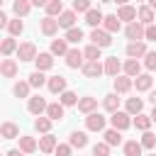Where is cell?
<instances>
[{"mask_svg": "<svg viewBox=\"0 0 156 156\" xmlns=\"http://www.w3.org/2000/svg\"><path fill=\"white\" fill-rule=\"evenodd\" d=\"M102 136H105V144L107 146H119L122 144V132H117V129H107Z\"/></svg>", "mask_w": 156, "mask_h": 156, "instance_id": "34", "label": "cell"}, {"mask_svg": "<svg viewBox=\"0 0 156 156\" xmlns=\"http://www.w3.org/2000/svg\"><path fill=\"white\" fill-rule=\"evenodd\" d=\"M149 156H156V154H149Z\"/></svg>", "mask_w": 156, "mask_h": 156, "instance_id": "55", "label": "cell"}, {"mask_svg": "<svg viewBox=\"0 0 156 156\" xmlns=\"http://www.w3.org/2000/svg\"><path fill=\"white\" fill-rule=\"evenodd\" d=\"M80 71H83L85 78H100V76L105 73V66H102L100 61H85V66H83Z\"/></svg>", "mask_w": 156, "mask_h": 156, "instance_id": "8", "label": "cell"}, {"mask_svg": "<svg viewBox=\"0 0 156 156\" xmlns=\"http://www.w3.org/2000/svg\"><path fill=\"white\" fill-rule=\"evenodd\" d=\"M34 129L41 134H51V119L49 117H37L34 119Z\"/></svg>", "mask_w": 156, "mask_h": 156, "instance_id": "38", "label": "cell"}, {"mask_svg": "<svg viewBox=\"0 0 156 156\" xmlns=\"http://www.w3.org/2000/svg\"><path fill=\"white\" fill-rule=\"evenodd\" d=\"M119 27H122V22L117 20V15H105V20H102V29H105L107 34L119 32Z\"/></svg>", "mask_w": 156, "mask_h": 156, "instance_id": "22", "label": "cell"}, {"mask_svg": "<svg viewBox=\"0 0 156 156\" xmlns=\"http://www.w3.org/2000/svg\"><path fill=\"white\" fill-rule=\"evenodd\" d=\"M132 85H134V80H132L129 76H117V78H115V93H119V95L129 93Z\"/></svg>", "mask_w": 156, "mask_h": 156, "instance_id": "16", "label": "cell"}, {"mask_svg": "<svg viewBox=\"0 0 156 156\" xmlns=\"http://www.w3.org/2000/svg\"><path fill=\"white\" fill-rule=\"evenodd\" d=\"M58 27H63L66 32L73 29V27H76V12H73V10H66V12L58 17Z\"/></svg>", "mask_w": 156, "mask_h": 156, "instance_id": "26", "label": "cell"}, {"mask_svg": "<svg viewBox=\"0 0 156 156\" xmlns=\"http://www.w3.org/2000/svg\"><path fill=\"white\" fill-rule=\"evenodd\" d=\"M7 156H24L20 149H12V151H7Z\"/></svg>", "mask_w": 156, "mask_h": 156, "instance_id": "51", "label": "cell"}, {"mask_svg": "<svg viewBox=\"0 0 156 156\" xmlns=\"http://www.w3.org/2000/svg\"><path fill=\"white\" fill-rule=\"evenodd\" d=\"M144 149H154L156 146V134H151V132H144V136H141V141H139Z\"/></svg>", "mask_w": 156, "mask_h": 156, "instance_id": "46", "label": "cell"}, {"mask_svg": "<svg viewBox=\"0 0 156 156\" xmlns=\"http://www.w3.org/2000/svg\"><path fill=\"white\" fill-rule=\"evenodd\" d=\"M56 146H58V141H56L54 134H44V136H39V151H44V154H54Z\"/></svg>", "mask_w": 156, "mask_h": 156, "instance_id": "12", "label": "cell"}, {"mask_svg": "<svg viewBox=\"0 0 156 156\" xmlns=\"http://www.w3.org/2000/svg\"><path fill=\"white\" fill-rule=\"evenodd\" d=\"M39 149V141L34 136H20V151L22 154H34Z\"/></svg>", "mask_w": 156, "mask_h": 156, "instance_id": "21", "label": "cell"}, {"mask_svg": "<svg viewBox=\"0 0 156 156\" xmlns=\"http://www.w3.org/2000/svg\"><path fill=\"white\" fill-rule=\"evenodd\" d=\"M102 107L107 110V112H119V98H117V93H110V95H105V100H102Z\"/></svg>", "mask_w": 156, "mask_h": 156, "instance_id": "28", "label": "cell"}, {"mask_svg": "<svg viewBox=\"0 0 156 156\" xmlns=\"http://www.w3.org/2000/svg\"><path fill=\"white\" fill-rule=\"evenodd\" d=\"M136 17H139V22H141L144 27H151V24H154V20H156V15H154V10H151L149 5H141Z\"/></svg>", "mask_w": 156, "mask_h": 156, "instance_id": "17", "label": "cell"}, {"mask_svg": "<svg viewBox=\"0 0 156 156\" xmlns=\"http://www.w3.org/2000/svg\"><path fill=\"white\" fill-rule=\"evenodd\" d=\"M0 136L2 139H15V136H20V127L15 122H2L0 124Z\"/></svg>", "mask_w": 156, "mask_h": 156, "instance_id": "20", "label": "cell"}, {"mask_svg": "<svg viewBox=\"0 0 156 156\" xmlns=\"http://www.w3.org/2000/svg\"><path fill=\"white\" fill-rule=\"evenodd\" d=\"M61 98V105L63 107H71V105H78V95L73 93V90H66L63 95H58Z\"/></svg>", "mask_w": 156, "mask_h": 156, "instance_id": "42", "label": "cell"}, {"mask_svg": "<svg viewBox=\"0 0 156 156\" xmlns=\"http://www.w3.org/2000/svg\"><path fill=\"white\" fill-rule=\"evenodd\" d=\"M134 127L136 129H141V132H149V127H151V115H136L134 117Z\"/></svg>", "mask_w": 156, "mask_h": 156, "instance_id": "37", "label": "cell"}, {"mask_svg": "<svg viewBox=\"0 0 156 156\" xmlns=\"http://www.w3.org/2000/svg\"><path fill=\"white\" fill-rule=\"evenodd\" d=\"M39 27H41V34L54 37V34L58 32V20H54V17H44V20H39Z\"/></svg>", "mask_w": 156, "mask_h": 156, "instance_id": "13", "label": "cell"}, {"mask_svg": "<svg viewBox=\"0 0 156 156\" xmlns=\"http://www.w3.org/2000/svg\"><path fill=\"white\" fill-rule=\"evenodd\" d=\"M93 156H110V146H107L105 141L95 144V146H93Z\"/></svg>", "mask_w": 156, "mask_h": 156, "instance_id": "47", "label": "cell"}, {"mask_svg": "<svg viewBox=\"0 0 156 156\" xmlns=\"http://www.w3.org/2000/svg\"><path fill=\"white\" fill-rule=\"evenodd\" d=\"M151 122H156V107L151 110Z\"/></svg>", "mask_w": 156, "mask_h": 156, "instance_id": "54", "label": "cell"}, {"mask_svg": "<svg viewBox=\"0 0 156 156\" xmlns=\"http://www.w3.org/2000/svg\"><path fill=\"white\" fill-rule=\"evenodd\" d=\"M90 10H93V5L88 0H73V12H85L88 15Z\"/></svg>", "mask_w": 156, "mask_h": 156, "instance_id": "45", "label": "cell"}, {"mask_svg": "<svg viewBox=\"0 0 156 156\" xmlns=\"http://www.w3.org/2000/svg\"><path fill=\"white\" fill-rule=\"evenodd\" d=\"M144 66H146L149 71H156V51H149V54L144 56Z\"/></svg>", "mask_w": 156, "mask_h": 156, "instance_id": "48", "label": "cell"}, {"mask_svg": "<svg viewBox=\"0 0 156 156\" xmlns=\"http://www.w3.org/2000/svg\"><path fill=\"white\" fill-rule=\"evenodd\" d=\"M124 107H127L124 112L132 115V117H134V115H141V110H144V100H141V98H129Z\"/></svg>", "mask_w": 156, "mask_h": 156, "instance_id": "25", "label": "cell"}, {"mask_svg": "<svg viewBox=\"0 0 156 156\" xmlns=\"http://www.w3.org/2000/svg\"><path fill=\"white\" fill-rule=\"evenodd\" d=\"M85 127H88V132H102L105 129V117L100 112H93V115L85 117Z\"/></svg>", "mask_w": 156, "mask_h": 156, "instance_id": "9", "label": "cell"}, {"mask_svg": "<svg viewBox=\"0 0 156 156\" xmlns=\"http://www.w3.org/2000/svg\"><path fill=\"white\" fill-rule=\"evenodd\" d=\"M46 85H49V90H51L54 95H63V93H66V78H63V76H51Z\"/></svg>", "mask_w": 156, "mask_h": 156, "instance_id": "15", "label": "cell"}, {"mask_svg": "<svg viewBox=\"0 0 156 156\" xmlns=\"http://www.w3.org/2000/svg\"><path fill=\"white\" fill-rule=\"evenodd\" d=\"M32 88H41L44 83H49V78L41 73V71H34V73H29V80H27Z\"/></svg>", "mask_w": 156, "mask_h": 156, "instance_id": "36", "label": "cell"}, {"mask_svg": "<svg viewBox=\"0 0 156 156\" xmlns=\"http://www.w3.org/2000/svg\"><path fill=\"white\" fill-rule=\"evenodd\" d=\"M136 15H139V10L132 7V5H124V2H122V5L117 7V20H119V22H129V24H132V22H136Z\"/></svg>", "mask_w": 156, "mask_h": 156, "instance_id": "3", "label": "cell"}, {"mask_svg": "<svg viewBox=\"0 0 156 156\" xmlns=\"http://www.w3.org/2000/svg\"><path fill=\"white\" fill-rule=\"evenodd\" d=\"M27 110H29L32 115L41 117V112H46V110H49V102H46L41 95H34V98H29V102H27Z\"/></svg>", "mask_w": 156, "mask_h": 156, "instance_id": "6", "label": "cell"}, {"mask_svg": "<svg viewBox=\"0 0 156 156\" xmlns=\"http://www.w3.org/2000/svg\"><path fill=\"white\" fill-rule=\"evenodd\" d=\"M83 56H85V61H100V49L95 44H90V46H85Z\"/></svg>", "mask_w": 156, "mask_h": 156, "instance_id": "44", "label": "cell"}, {"mask_svg": "<svg viewBox=\"0 0 156 156\" xmlns=\"http://www.w3.org/2000/svg\"><path fill=\"white\" fill-rule=\"evenodd\" d=\"M124 76H129V78H139L141 76V63L139 61H134V58H129V61H124Z\"/></svg>", "mask_w": 156, "mask_h": 156, "instance_id": "24", "label": "cell"}, {"mask_svg": "<svg viewBox=\"0 0 156 156\" xmlns=\"http://www.w3.org/2000/svg\"><path fill=\"white\" fill-rule=\"evenodd\" d=\"M149 100H151V105L156 107V90H151V95H149Z\"/></svg>", "mask_w": 156, "mask_h": 156, "instance_id": "52", "label": "cell"}, {"mask_svg": "<svg viewBox=\"0 0 156 156\" xmlns=\"http://www.w3.org/2000/svg\"><path fill=\"white\" fill-rule=\"evenodd\" d=\"M102 20H105V15H102V12L98 10V7H93V10H90V12L85 15V22H88V24H90L93 29H98V24H100Z\"/></svg>", "mask_w": 156, "mask_h": 156, "instance_id": "33", "label": "cell"}, {"mask_svg": "<svg viewBox=\"0 0 156 156\" xmlns=\"http://www.w3.org/2000/svg\"><path fill=\"white\" fill-rule=\"evenodd\" d=\"M71 49H68V41L66 39H54L51 41V54L54 56H66Z\"/></svg>", "mask_w": 156, "mask_h": 156, "instance_id": "31", "label": "cell"}, {"mask_svg": "<svg viewBox=\"0 0 156 156\" xmlns=\"http://www.w3.org/2000/svg\"><path fill=\"white\" fill-rule=\"evenodd\" d=\"M12 10H15V15H17V17H24V15L32 10V2H27V0H17V2L12 5Z\"/></svg>", "mask_w": 156, "mask_h": 156, "instance_id": "40", "label": "cell"}, {"mask_svg": "<svg viewBox=\"0 0 156 156\" xmlns=\"http://www.w3.org/2000/svg\"><path fill=\"white\" fill-rule=\"evenodd\" d=\"M124 34H127V39H132V41H144V37H146V27L136 20V22H132V24L124 27Z\"/></svg>", "mask_w": 156, "mask_h": 156, "instance_id": "1", "label": "cell"}, {"mask_svg": "<svg viewBox=\"0 0 156 156\" xmlns=\"http://www.w3.org/2000/svg\"><path fill=\"white\" fill-rule=\"evenodd\" d=\"M149 7H151V10L156 12V0H151V2H149Z\"/></svg>", "mask_w": 156, "mask_h": 156, "instance_id": "53", "label": "cell"}, {"mask_svg": "<svg viewBox=\"0 0 156 156\" xmlns=\"http://www.w3.org/2000/svg\"><path fill=\"white\" fill-rule=\"evenodd\" d=\"M7 32H10V37H17V34H22V32H24V24H22V20H10V24H7Z\"/></svg>", "mask_w": 156, "mask_h": 156, "instance_id": "43", "label": "cell"}, {"mask_svg": "<svg viewBox=\"0 0 156 156\" xmlns=\"http://www.w3.org/2000/svg\"><path fill=\"white\" fill-rule=\"evenodd\" d=\"M29 83L27 80H20V83H15V88H12V93H15V98H29Z\"/></svg>", "mask_w": 156, "mask_h": 156, "instance_id": "39", "label": "cell"}, {"mask_svg": "<svg viewBox=\"0 0 156 156\" xmlns=\"http://www.w3.org/2000/svg\"><path fill=\"white\" fill-rule=\"evenodd\" d=\"M78 110L88 117V115H93L95 110H98V98H90V95H85V98H80L78 100Z\"/></svg>", "mask_w": 156, "mask_h": 156, "instance_id": "11", "label": "cell"}, {"mask_svg": "<svg viewBox=\"0 0 156 156\" xmlns=\"http://www.w3.org/2000/svg\"><path fill=\"white\" fill-rule=\"evenodd\" d=\"M63 12H66V10H63V2H61V0H49V2H46V17H56V15L61 17Z\"/></svg>", "mask_w": 156, "mask_h": 156, "instance_id": "30", "label": "cell"}, {"mask_svg": "<svg viewBox=\"0 0 156 156\" xmlns=\"http://www.w3.org/2000/svg\"><path fill=\"white\" fill-rule=\"evenodd\" d=\"M110 122H112V129H117V132H124V129H129L134 124L132 122V115H127V112H115L110 117Z\"/></svg>", "mask_w": 156, "mask_h": 156, "instance_id": "2", "label": "cell"}, {"mask_svg": "<svg viewBox=\"0 0 156 156\" xmlns=\"http://www.w3.org/2000/svg\"><path fill=\"white\" fill-rule=\"evenodd\" d=\"M151 83H154V78H151L149 73H141L139 78H134V88H136L139 93H144V90H151Z\"/></svg>", "mask_w": 156, "mask_h": 156, "instance_id": "32", "label": "cell"}, {"mask_svg": "<svg viewBox=\"0 0 156 156\" xmlns=\"http://www.w3.org/2000/svg\"><path fill=\"white\" fill-rule=\"evenodd\" d=\"M51 56H54L51 51H41V54L34 58V63H37V71H41V73H44V71H49V68L54 66V58H51Z\"/></svg>", "mask_w": 156, "mask_h": 156, "instance_id": "14", "label": "cell"}, {"mask_svg": "<svg viewBox=\"0 0 156 156\" xmlns=\"http://www.w3.org/2000/svg\"><path fill=\"white\" fill-rule=\"evenodd\" d=\"M68 144L73 146V149H83V146H88V136H85V132H71V139H68Z\"/></svg>", "mask_w": 156, "mask_h": 156, "instance_id": "29", "label": "cell"}, {"mask_svg": "<svg viewBox=\"0 0 156 156\" xmlns=\"http://www.w3.org/2000/svg\"><path fill=\"white\" fill-rule=\"evenodd\" d=\"M146 41H156V24H151V27H146V37H144Z\"/></svg>", "mask_w": 156, "mask_h": 156, "instance_id": "50", "label": "cell"}, {"mask_svg": "<svg viewBox=\"0 0 156 156\" xmlns=\"http://www.w3.org/2000/svg\"><path fill=\"white\" fill-rule=\"evenodd\" d=\"M66 66H68V68H83V66H85L83 51H80V49H71V51L66 54Z\"/></svg>", "mask_w": 156, "mask_h": 156, "instance_id": "7", "label": "cell"}, {"mask_svg": "<svg viewBox=\"0 0 156 156\" xmlns=\"http://www.w3.org/2000/svg\"><path fill=\"white\" fill-rule=\"evenodd\" d=\"M71 151H73V146H71V144H58L54 154H56V156H71Z\"/></svg>", "mask_w": 156, "mask_h": 156, "instance_id": "49", "label": "cell"}, {"mask_svg": "<svg viewBox=\"0 0 156 156\" xmlns=\"http://www.w3.org/2000/svg\"><path fill=\"white\" fill-rule=\"evenodd\" d=\"M63 39H66L68 44H78V41L83 39V29H80V27H73V29H68V32H66V37H63Z\"/></svg>", "mask_w": 156, "mask_h": 156, "instance_id": "41", "label": "cell"}, {"mask_svg": "<svg viewBox=\"0 0 156 156\" xmlns=\"http://www.w3.org/2000/svg\"><path fill=\"white\" fill-rule=\"evenodd\" d=\"M122 68H124V66L119 63V58H117V56H110V58L105 61V73H107V76H112V78H117Z\"/></svg>", "mask_w": 156, "mask_h": 156, "instance_id": "18", "label": "cell"}, {"mask_svg": "<svg viewBox=\"0 0 156 156\" xmlns=\"http://www.w3.org/2000/svg\"><path fill=\"white\" fill-rule=\"evenodd\" d=\"M63 115H66V110H63V105H61V102H49L46 117H49L51 122H58V119H63Z\"/></svg>", "mask_w": 156, "mask_h": 156, "instance_id": "19", "label": "cell"}, {"mask_svg": "<svg viewBox=\"0 0 156 156\" xmlns=\"http://www.w3.org/2000/svg\"><path fill=\"white\" fill-rule=\"evenodd\" d=\"M39 54H37V46L32 44V41H22L20 44V49H17V58L20 61H34Z\"/></svg>", "mask_w": 156, "mask_h": 156, "instance_id": "5", "label": "cell"}, {"mask_svg": "<svg viewBox=\"0 0 156 156\" xmlns=\"http://www.w3.org/2000/svg\"><path fill=\"white\" fill-rule=\"evenodd\" d=\"M146 54H149V51H146V44H144V41H129V44H127V56H129V58L136 61V58H141V56H146Z\"/></svg>", "mask_w": 156, "mask_h": 156, "instance_id": "10", "label": "cell"}, {"mask_svg": "<svg viewBox=\"0 0 156 156\" xmlns=\"http://www.w3.org/2000/svg\"><path fill=\"white\" fill-rule=\"evenodd\" d=\"M0 73H2L5 78H15V76H17V63H15L12 58H2V63H0Z\"/></svg>", "mask_w": 156, "mask_h": 156, "instance_id": "27", "label": "cell"}, {"mask_svg": "<svg viewBox=\"0 0 156 156\" xmlns=\"http://www.w3.org/2000/svg\"><path fill=\"white\" fill-rule=\"evenodd\" d=\"M90 41H93L98 49H105V46L112 44V34H107L105 29H93V32H90Z\"/></svg>", "mask_w": 156, "mask_h": 156, "instance_id": "4", "label": "cell"}, {"mask_svg": "<svg viewBox=\"0 0 156 156\" xmlns=\"http://www.w3.org/2000/svg\"><path fill=\"white\" fill-rule=\"evenodd\" d=\"M141 144L136 141V139H132V141H124V156H141Z\"/></svg>", "mask_w": 156, "mask_h": 156, "instance_id": "35", "label": "cell"}, {"mask_svg": "<svg viewBox=\"0 0 156 156\" xmlns=\"http://www.w3.org/2000/svg\"><path fill=\"white\" fill-rule=\"evenodd\" d=\"M17 49H20V44L15 41V37H5V39H2V44H0V54H2V56L17 54Z\"/></svg>", "mask_w": 156, "mask_h": 156, "instance_id": "23", "label": "cell"}]
</instances>
